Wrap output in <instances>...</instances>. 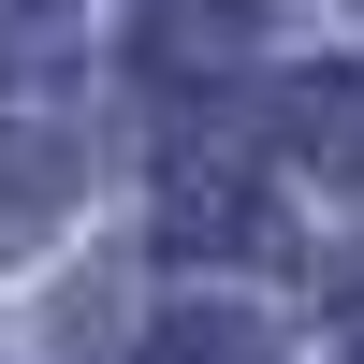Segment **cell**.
Returning a JSON list of instances; mask_svg holds the SVG:
<instances>
[{"mask_svg":"<svg viewBox=\"0 0 364 364\" xmlns=\"http://www.w3.org/2000/svg\"><path fill=\"white\" fill-rule=\"evenodd\" d=\"M161 233H175L190 262H277V248H291V219L262 204V175H248V161H175Z\"/></svg>","mask_w":364,"mask_h":364,"instance_id":"1","label":"cell"},{"mask_svg":"<svg viewBox=\"0 0 364 364\" xmlns=\"http://www.w3.org/2000/svg\"><path fill=\"white\" fill-rule=\"evenodd\" d=\"M248 44V0H146V58L190 73V58H233Z\"/></svg>","mask_w":364,"mask_h":364,"instance_id":"2","label":"cell"},{"mask_svg":"<svg viewBox=\"0 0 364 364\" xmlns=\"http://www.w3.org/2000/svg\"><path fill=\"white\" fill-rule=\"evenodd\" d=\"M277 117H291V161H364V87L350 73H306Z\"/></svg>","mask_w":364,"mask_h":364,"instance_id":"3","label":"cell"},{"mask_svg":"<svg viewBox=\"0 0 364 364\" xmlns=\"http://www.w3.org/2000/svg\"><path fill=\"white\" fill-rule=\"evenodd\" d=\"M146 364H262V336L233 306H204V321H161V336H146Z\"/></svg>","mask_w":364,"mask_h":364,"instance_id":"4","label":"cell"},{"mask_svg":"<svg viewBox=\"0 0 364 364\" xmlns=\"http://www.w3.org/2000/svg\"><path fill=\"white\" fill-rule=\"evenodd\" d=\"M44 204H58V161H44L29 132H0V248H15V233L44 219Z\"/></svg>","mask_w":364,"mask_h":364,"instance_id":"5","label":"cell"},{"mask_svg":"<svg viewBox=\"0 0 364 364\" xmlns=\"http://www.w3.org/2000/svg\"><path fill=\"white\" fill-rule=\"evenodd\" d=\"M336 364H364V336H350V350H336Z\"/></svg>","mask_w":364,"mask_h":364,"instance_id":"6","label":"cell"}]
</instances>
